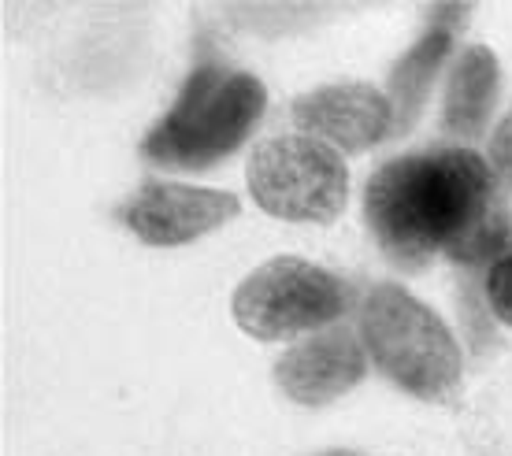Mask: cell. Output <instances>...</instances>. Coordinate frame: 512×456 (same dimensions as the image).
I'll use <instances>...</instances> for the list:
<instances>
[{"label":"cell","instance_id":"obj_5","mask_svg":"<svg viewBox=\"0 0 512 456\" xmlns=\"http://www.w3.org/2000/svg\"><path fill=\"white\" fill-rule=\"evenodd\" d=\"M231 312L256 342H286L346 312V286L301 256H275L234 290Z\"/></svg>","mask_w":512,"mask_h":456},{"label":"cell","instance_id":"obj_2","mask_svg":"<svg viewBox=\"0 0 512 456\" xmlns=\"http://www.w3.org/2000/svg\"><path fill=\"white\" fill-rule=\"evenodd\" d=\"M264 104V86L253 75L219 60H201L186 78L179 101L145 138L141 152L160 167L201 171L249 138Z\"/></svg>","mask_w":512,"mask_h":456},{"label":"cell","instance_id":"obj_9","mask_svg":"<svg viewBox=\"0 0 512 456\" xmlns=\"http://www.w3.org/2000/svg\"><path fill=\"white\" fill-rule=\"evenodd\" d=\"M494 93H498V60L487 45H472L457 56V67L449 75L446 93V130L475 138L483 123H487L490 108H494Z\"/></svg>","mask_w":512,"mask_h":456},{"label":"cell","instance_id":"obj_11","mask_svg":"<svg viewBox=\"0 0 512 456\" xmlns=\"http://www.w3.org/2000/svg\"><path fill=\"white\" fill-rule=\"evenodd\" d=\"M487 297H490V308H494V316L501 323H509L512 327V253L498 256L487 271Z\"/></svg>","mask_w":512,"mask_h":456},{"label":"cell","instance_id":"obj_8","mask_svg":"<svg viewBox=\"0 0 512 456\" xmlns=\"http://www.w3.org/2000/svg\"><path fill=\"white\" fill-rule=\"evenodd\" d=\"M290 119L301 134L327 141L331 149L357 152L386 138V130L394 127V104L375 86L338 82V86H320L297 97Z\"/></svg>","mask_w":512,"mask_h":456},{"label":"cell","instance_id":"obj_1","mask_svg":"<svg viewBox=\"0 0 512 456\" xmlns=\"http://www.w3.org/2000/svg\"><path fill=\"white\" fill-rule=\"evenodd\" d=\"M364 216L397 264L431 256L479 264L509 241L498 175L468 149L412 152L383 164L368 182Z\"/></svg>","mask_w":512,"mask_h":456},{"label":"cell","instance_id":"obj_10","mask_svg":"<svg viewBox=\"0 0 512 456\" xmlns=\"http://www.w3.org/2000/svg\"><path fill=\"white\" fill-rule=\"evenodd\" d=\"M449 45H453V34H449V26H431L427 34H423L412 52L394 67V75H390V93H394V108H397V130H409V123L416 119L423 104V93L431 86V78L438 75V64L446 60Z\"/></svg>","mask_w":512,"mask_h":456},{"label":"cell","instance_id":"obj_6","mask_svg":"<svg viewBox=\"0 0 512 456\" xmlns=\"http://www.w3.org/2000/svg\"><path fill=\"white\" fill-rule=\"evenodd\" d=\"M242 212V201L223 190H201L182 182H145L123 208L127 227L145 245H190L201 234L231 223Z\"/></svg>","mask_w":512,"mask_h":456},{"label":"cell","instance_id":"obj_13","mask_svg":"<svg viewBox=\"0 0 512 456\" xmlns=\"http://www.w3.org/2000/svg\"><path fill=\"white\" fill-rule=\"evenodd\" d=\"M320 456H360V453H349V449H331V453H320Z\"/></svg>","mask_w":512,"mask_h":456},{"label":"cell","instance_id":"obj_12","mask_svg":"<svg viewBox=\"0 0 512 456\" xmlns=\"http://www.w3.org/2000/svg\"><path fill=\"white\" fill-rule=\"evenodd\" d=\"M490 167H494V175L512 190V112L501 119V127L490 138Z\"/></svg>","mask_w":512,"mask_h":456},{"label":"cell","instance_id":"obj_7","mask_svg":"<svg viewBox=\"0 0 512 456\" xmlns=\"http://www.w3.org/2000/svg\"><path fill=\"white\" fill-rule=\"evenodd\" d=\"M368 349L353 330L327 327L290 345L275 364L279 390L297 405H327L364 379Z\"/></svg>","mask_w":512,"mask_h":456},{"label":"cell","instance_id":"obj_3","mask_svg":"<svg viewBox=\"0 0 512 456\" xmlns=\"http://www.w3.org/2000/svg\"><path fill=\"white\" fill-rule=\"evenodd\" d=\"M364 349L375 364L423 401H446L461 386V345L442 319L401 286H375L360 308Z\"/></svg>","mask_w":512,"mask_h":456},{"label":"cell","instance_id":"obj_4","mask_svg":"<svg viewBox=\"0 0 512 456\" xmlns=\"http://www.w3.org/2000/svg\"><path fill=\"white\" fill-rule=\"evenodd\" d=\"M253 201L275 219L331 223L349 197V171L342 152L312 134H279L260 141L245 164Z\"/></svg>","mask_w":512,"mask_h":456}]
</instances>
